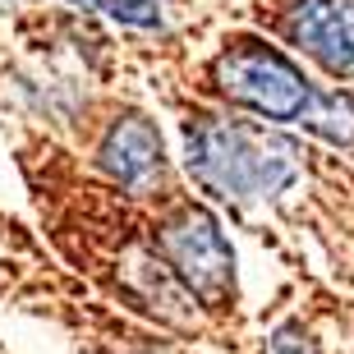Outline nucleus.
Instances as JSON below:
<instances>
[{
  "label": "nucleus",
  "mask_w": 354,
  "mask_h": 354,
  "mask_svg": "<svg viewBox=\"0 0 354 354\" xmlns=\"http://www.w3.org/2000/svg\"><path fill=\"white\" fill-rule=\"evenodd\" d=\"M299 124L308 133H317V138H327L331 147H354V102L341 97V92H322L317 88Z\"/></svg>",
  "instance_id": "6"
},
{
  "label": "nucleus",
  "mask_w": 354,
  "mask_h": 354,
  "mask_svg": "<svg viewBox=\"0 0 354 354\" xmlns=\"http://www.w3.org/2000/svg\"><path fill=\"white\" fill-rule=\"evenodd\" d=\"M212 83L235 106L253 111L258 120H272V124H299L308 102H313V92H317L276 46L253 41V37L230 41L216 55Z\"/></svg>",
  "instance_id": "2"
},
{
  "label": "nucleus",
  "mask_w": 354,
  "mask_h": 354,
  "mask_svg": "<svg viewBox=\"0 0 354 354\" xmlns=\"http://www.w3.org/2000/svg\"><path fill=\"white\" fill-rule=\"evenodd\" d=\"M286 37L331 79H354V0H295L286 10Z\"/></svg>",
  "instance_id": "4"
},
{
  "label": "nucleus",
  "mask_w": 354,
  "mask_h": 354,
  "mask_svg": "<svg viewBox=\"0 0 354 354\" xmlns=\"http://www.w3.org/2000/svg\"><path fill=\"white\" fill-rule=\"evenodd\" d=\"M74 5H88V10H102L111 19L129 28H161V5L157 0H74Z\"/></svg>",
  "instance_id": "7"
},
{
  "label": "nucleus",
  "mask_w": 354,
  "mask_h": 354,
  "mask_svg": "<svg viewBox=\"0 0 354 354\" xmlns=\"http://www.w3.org/2000/svg\"><path fill=\"white\" fill-rule=\"evenodd\" d=\"M97 161H102V171L124 189V194H152L161 184V133L157 124L138 111L129 115H120L111 129H106L102 147H97Z\"/></svg>",
  "instance_id": "5"
},
{
  "label": "nucleus",
  "mask_w": 354,
  "mask_h": 354,
  "mask_svg": "<svg viewBox=\"0 0 354 354\" xmlns=\"http://www.w3.org/2000/svg\"><path fill=\"white\" fill-rule=\"evenodd\" d=\"M184 161L207 194L225 198L235 207L272 203L304 171V152L295 138L267 129V124L221 115H198L184 124Z\"/></svg>",
  "instance_id": "1"
},
{
  "label": "nucleus",
  "mask_w": 354,
  "mask_h": 354,
  "mask_svg": "<svg viewBox=\"0 0 354 354\" xmlns=\"http://www.w3.org/2000/svg\"><path fill=\"white\" fill-rule=\"evenodd\" d=\"M161 263L171 267L184 295H198L203 304L221 308L235 295V253L221 235V221L203 207H180L157 230Z\"/></svg>",
  "instance_id": "3"
}]
</instances>
